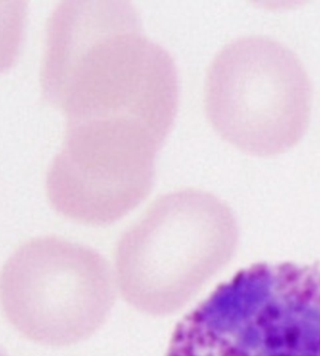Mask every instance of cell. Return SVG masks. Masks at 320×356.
<instances>
[{
  "label": "cell",
  "mask_w": 320,
  "mask_h": 356,
  "mask_svg": "<svg viewBox=\"0 0 320 356\" xmlns=\"http://www.w3.org/2000/svg\"><path fill=\"white\" fill-rule=\"evenodd\" d=\"M115 277L95 250L56 236L18 248L0 271V306L28 339L69 346L98 331L115 300Z\"/></svg>",
  "instance_id": "5"
},
{
  "label": "cell",
  "mask_w": 320,
  "mask_h": 356,
  "mask_svg": "<svg viewBox=\"0 0 320 356\" xmlns=\"http://www.w3.org/2000/svg\"><path fill=\"white\" fill-rule=\"evenodd\" d=\"M167 356H320V268L246 267L180 321Z\"/></svg>",
  "instance_id": "3"
},
{
  "label": "cell",
  "mask_w": 320,
  "mask_h": 356,
  "mask_svg": "<svg viewBox=\"0 0 320 356\" xmlns=\"http://www.w3.org/2000/svg\"><path fill=\"white\" fill-rule=\"evenodd\" d=\"M163 142L126 118L67 124L63 145L47 175L51 206L85 225L119 220L149 195Z\"/></svg>",
  "instance_id": "6"
},
{
  "label": "cell",
  "mask_w": 320,
  "mask_h": 356,
  "mask_svg": "<svg viewBox=\"0 0 320 356\" xmlns=\"http://www.w3.org/2000/svg\"><path fill=\"white\" fill-rule=\"evenodd\" d=\"M238 241L233 212L214 194L190 188L164 194L121 236L115 282L134 309L168 316L230 263Z\"/></svg>",
  "instance_id": "2"
},
{
  "label": "cell",
  "mask_w": 320,
  "mask_h": 356,
  "mask_svg": "<svg viewBox=\"0 0 320 356\" xmlns=\"http://www.w3.org/2000/svg\"><path fill=\"white\" fill-rule=\"evenodd\" d=\"M0 356H8L7 353L3 352L1 349H0Z\"/></svg>",
  "instance_id": "8"
},
{
  "label": "cell",
  "mask_w": 320,
  "mask_h": 356,
  "mask_svg": "<svg viewBox=\"0 0 320 356\" xmlns=\"http://www.w3.org/2000/svg\"><path fill=\"white\" fill-rule=\"evenodd\" d=\"M204 91L212 127L252 155L283 153L308 129V72L292 50L270 38L246 36L227 43L210 64Z\"/></svg>",
  "instance_id": "4"
},
{
  "label": "cell",
  "mask_w": 320,
  "mask_h": 356,
  "mask_svg": "<svg viewBox=\"0 0 320 356\" xmlns=\"http://www.w3.org/2000/svg\"><path fill=\"white\" fill-rule=\"evenodd\" d=\"M28 5L21 0L0 1V72L12 68L25 37Z\"/></svg>",
  "instance_id": "7"
},
{
  "label": "cell",
  "mask_w": 320,
  "mask_h": 356,
  "mask_svg": "<svg viewBox=\"0 0 320 356\" xmlns=\"http://www.w3.org/2000/svg\"><path fill=\"white\" fill-rule=\"evenodd\" d=\"M42 96L68 123L126 118L163 141L173 128L179 79L168 51L149 39L122 0H68L47 24Z\"/></svg>",
  "instance_id": "1"
}]
</instances>
